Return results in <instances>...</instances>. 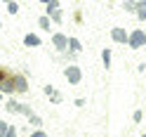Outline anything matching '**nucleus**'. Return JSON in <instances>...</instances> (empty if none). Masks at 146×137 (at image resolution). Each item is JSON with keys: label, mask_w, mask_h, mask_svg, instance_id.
I'll use <instances>...</instances> for the list:
<instances>
[{"label": "nucleus", "mask_w": 146, "mask_h": 137, "mask_svg": "<svg viewBox=\"0 0 146 137\" xmlns=\"http://www.w3.org/2000/svg\"><path fill=\"white\" fill-rule=\"evenodd\" d=\"M111 35H113V40H115V43H130V38H127V33H125L123 29H113Z\"/></svg>", "instance_id": "nucleus-3"}, {"label": "nucleus", "mask_w": 146, "mask_h": 137, "mask_svg": "<svg viewBox=\"0 0 146 137\" xmlns=\"http://www.w3.org/2000/svg\"><path fill=\"white\" fill-rule=\"evenodd\" d=\"M144 43H146V33H144V31H134V33L130 35V47H132V50H139Z\"/></svg>", "instance_id": "nucleus-2"}, {"label": "nucleus", "mask_w": 146, "mask_h": 137, "mask_svg": "<svg viewBox=\"0 0 146 137\" xmlns=\"http://www.w3.org/2000/svg\"><path fill=\"white\" fill-rule=\"evenodd\" d=\"M7 130H10V125H7V123H3V121H0V137H5V135H7Z\"/></svg>", "instance_id": "nucleus-10"}, {"label": "nucleus", "mask_w": 146, "mask_h": 137, "mask_svg": "<svg viewBox=\"0 0 146 137\" xmlns=\"http://www.w3.org/2000/svg\"><path fill=\"white\" fill-rule=\"evenodd\" d=\"M14 90L17 92H26V80L21 76H14Z\"/></svg>", "instance_id": "nucleus-5"}, {"label": "nucleus", "mask_w": 146, "mask_h": 137, "mask_svg": "<svg viewBox=\"0 0 146 137\" xmlns=\"http://www.w3.org/2000/svg\"><path fill=\"white\" fill-rule=\"evenodd\" d=\"M40 29H50V19H47V17H42V19H40Z\"/></svg>", "instance_id": "nucleus-13"}, {"label": "nucleus", "mask_w": 146, "mask_h": 137, "mask_svg": "<svg viewBox=\"0 0 146 137\" xmlns=\"http://www.w3.org/2000/svg\"><path fill=\"white\" fill-rule=\"evenodd\" d=\"M66 43H68V40H66V35H61V33H59V35H54V45H57V47H66Z\"/></svg>", "instance_id": "nucleus-6"}, {"label": "nucleus", "mask_w": 146, "mask_h": 137, "mask_svg": "<svg viewBox=\"0 0 146 137\" xmlns=\"http://www.w3.org/2000/svg\"><path fill=\"white\" fill-rule=\"evenodd\" d=\"M102 57H104V64H106V69H108V64H111V52H108V50H104V54H102Z\"/></svg>", "instance_id": "nucleus-12"}, {"label": "nucleus", "mask_w": 146, "mask_h": 137, "mask_svg": "<svg viewBox=\"0 0 146 137\" xmlns=\"http://www.w3.org/2000/svg\"><path fill=\"white\" fill-rule=\"evenodd\" d=\"M31 137H47V135H45V132H33Z\"/></svg>", "instance_id": "nucleus-16"}, {"label": "nucleus", "mask_w": 146, "mask_h": 137, "mask_svg": "<svg viewBox=\"0 0 146 137\" xmlns=\"http://www.w3.org/2000/svg\"><path fill=\"white\" fill-rule=\"evenodd\" d=\"M66 78L71 80V83H78V80H80V71H78V66H68V69H66Z\"/></svg>", "instance_id": "nucleus-4"}, {"label": "nucleus", "mask_w": 146, "mask_h": 137, "mask_svg": "<svg viewBox=\"0 0 146 137\" xmlns=\"http://www.w3.org/2000/svg\"><path fill=\"white\" fill-rule=\"evenodd\" d=\"M45 92H47V95H50V97L54 99V102H59V99H61V97H59L57 92H54V90H52V88H47V90H45Z\"/></svg>", "instance_id": "nucleus-11"}, {"label": "nucleus", "mask_w": 146, "mask_h": 137, "mask_svg": "<svg viewBox=\"0 0 146 137\" xmlns=\"http://www.w3.org/2000/svg\"><path fill=\"white\" fill-rule=\"evenodd\" d=\"M5 137H17V130H14V128H10V130H7V135Z\"/></svg>", "instance_id": "nucleus-15"}, {"label": "nucleus", "mask_w": 146, "mask_h": 137, "mask_svg": "<svg viewBox=\"0 0 146 137\" xmlns=\"http://www.w3.org/2000/svg\"><path fill=\"white\" fill-rule=\"evenodd\" d=\"M68 45L73 47V52H80V43H78L76 38H71V40H68Z\"/></svg>", "instance_id": "nucleus-9"}, {"label": "nucleus", "mask_w": 146, "mask_h": 137, "mask_svg": "<svg viewBox=\"0 0 146 137\" xmlns=\"http://www.w3.org/2000/svg\"><path fill=\"white\" fill-rule=\"evenodd\" d=\"M144 137H146V135H144Z\"/></svg>", "instance_id": "nucleus-17"}, {"label": "nucleus", "mask_w": 146, "mask_h": 137, "mask_svg": "<svg viewBox=\"0 0 146 137\" xmlns=\"http://www.w3.org/2000/svg\"><path fill=\"white\" fill-rule=\"evenodd\" d=\"M24 43H26V45H40V38H38V35H26Z\"/></svg>", "instance_id": "nucleus-8"}, {"label": "nucleus", "mask_w": 146, "mask_h": 137, "mask_svg": "<svg viewBox=\"0 0 146 137\" xmlns=\"http://www.w3.org/2000/svg\"><path fill=\"white\" fill-rule=\"evenodd\" d=\"M137 17H139V19H146V3H137Z\"/></svg>", "instance_id": "nucleus-7"}, {"label": "nucleus", "mask_w": 146, "mask_h": 137, "mask_svg": "<svg viewBox=\"0 0 146 137\" xmlns=\"http://www.w3.org/2000/svg\"><path fill=\"white\" fill-rule=\"evenodd\" d=\"M0 90H5V92H12L14 90V76L5 69H0Z\"/></svg>", "instance_id": "nucleus-1"}, {"label": "nucleus", "mask_w": 146, "mask_h": 137, "mask_svg": "<svg viewBox=\"0 0 146 137\" xmlns=\"http://www.w3.org/2000/svg\"><path fill=\"white\" fill-rule=\"evenodd\" d=\"M7 10H10V12L14 14V12H17V3H10V5H7Z\"/></svg>", "instance_id": "nucleus-14"}]
</instances>
